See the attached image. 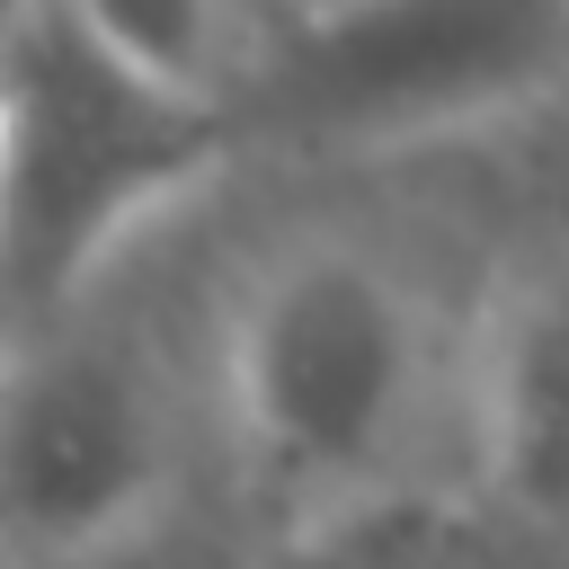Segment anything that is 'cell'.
<instances>
[{
	"instance_id": "cell-1",
	"label": "cell",
	"mask_w": 569,
	"mask_h": 569,
	"mask_svg": "<svg viewBox=\"0 0 569 569\" xmlns=\"http://www.w3.org/2000/svg\"><path fill=\"white\" fill-rule=\"evenodd\" d=\"M480 329L373 231L258 249L213 320V427L231 489L311 533L373 507H453L471 471Z\"/></svg>"
},
{
	"instance_id": "cell-2",
	"label": "cell",
	"mask_w": 569,
	"mask_h": 569,
	"mask_svg": "<svg viewBox=\"0 0 569 569\" xmlns=\"http://www.w3.org/2000/svg\"><path fill=\"white\" fill-rule=\"evenodd\" d=\"M249 133L160 71L107 9L0 18V320L44 338L89 311Z\"/></svg>"
},
{
	"instance_id": "cell-3",
	"label": "cell",
	"mask_w": 569,
	"mask_h": 569,
	"mask_svg": "<svg viewBox=\"0 0 569 569\" xmlns=\"http://www.w3.org/2000/svg\"><path fill=\"white\" fill-rule=\"evenodd\" d=\"M222 471L213 347L187 365L133 302L98 293L0 365V569L98 551Z\"/></svg>"
},
{
	"instance_id": "cell-4",
	"label": "cell",
	"mask_w": 569,
	"mask_h": 569,
	"mask_svg": "<svg viewBox=\"0 0 569 569\" xmlns=\"http://www.w3.org/2000/svg\"><path fill=\"white\" fill-rule=\"evenodd\" d=\"M569 71L560 9H240L222 107L240 133L418 142Z\"/></svg>"
},
{
	"instance_id": "cell-5",
	"label": "cell",
	"mask_w": 569,
	"mask_h": 569,
	"mask_svg": "<svg viewBox=\"0 0 569 569\" xmlns=\"http://www.w3.org/2000/svg\"><path fill=\"white\" fill-rule=\"evenodd\" d=\"M471 480L498 525L569 533V258L533 267L480 320Z\"/></svg>"
},
{
	"instance_id": "cell-6",
	"label": "cell",
	"mask_w": 569,
	"mask_h": 569,
	"mask_svg": "<svg viewBox=\"0 0 569 569\" xmlns=\"http://www.w3.org/2000/svg\"><path fill=\"white\" fill-rule=\"evenodd\" d=\"M276 525L231 489V480H204L196 498H178L169 516L98 542V551H71V560H44V569H267L276 560Z\"/></svg>"
},
{
	"instance_id": "cell-7",
	"label": "cell",
	"mask_w": 569,
	"mask_h": 569,
	"mask_svg": "<svg viewBox=\"0 0 569 569\" xmlns=\"http://www.w3.org/2000/svg\"><path fill=\"white\" fill-rule=\"evenodd\" d=\"M453 507H373L311 533H284L267 569H445Z\"/></svg>"
},
{
	"instance_id": "cell-8",
	"label": "cell",
	"mask_w": 569,
	"mask_h": 569,
	"mask_svg": "<svg viewBox=\"0 0 569 569\" xmlns=\"http://www.w3.org/2000/svg\"><path fill=\"white\" fill-rule=\"evenodd\" d=\"M445 569H569V533H525V525L453 533L445 542Z\"/></svg>"
},
{
	"instance_id": "cell-9",
	"label": "cell",
	"mask_w": 569,
	"mask_h": 569,
	"mask_svg": "<svg viewBox=\"0 0 569 569\" xmlns=\"http://www.w3.org/2000/svg\"><path fill=\"white\" fill-rule=\"evenodd\" d=\"M9 356H18V338H9V320H0V365H9Z\"/></svg>"
}]
</instances>
